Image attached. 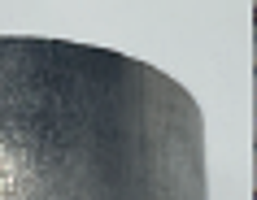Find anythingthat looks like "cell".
I'll return each instance as SVG.
<instances>
[{"instance_id": "6da1fadb", "label": "cell", "mask_w": 257, "mask_h": 200, "mask_svg": "<svg viewBox=\"0 0 257 200\" xmlns=\"http://www.w3.org/2000/svg\"><path fill=\"white\" fill-rule=\"evenodd\" d=\"M253 61H257V40H253Z\"/></svg>"}, {"instance_id": "7a4b0ae2", "label": "cell", "mask_w": 257, "mask_h": 200, "mask_svg": "<svg viewBox=\"0 0 257 200\" xmlns=\"http://www.w3.org/2000/svg\"><path fill=\"white\" fill-rule=\"evenodd\" d=\"M253 100H257V87H253Z\"/></svg>"}, {"instance_id": "3957f363", "label": "cell", "mask_w": 257, "mask_h": 200, "mask_svg": "<svg viewBox=\"0 0 257 200\" xmlns=\"http://www.w3.org/2000/svg\"><path fill=\"white\" fill-rule=\"evenodd\" d=\"M253 131H257V122H253Z\"/></svg>"}]
</instances>
